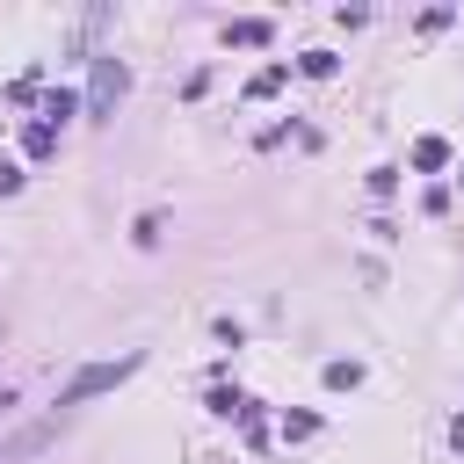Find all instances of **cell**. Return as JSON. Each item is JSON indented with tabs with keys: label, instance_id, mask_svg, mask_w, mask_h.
<instances>
[{
	"label": "cell",
	"instance_id": "1",
	"mask_svg": "<svg viewBox=\"0 0 464 464\" xmlns=\"http://www.w3.org/2000/svg\"><path fill=\"white\" fill-rule=\"evenodd\" d=\"M130 370H138V355H116V362H87V370H72V377H65L58 406H80V399H94V392H116Z\"/></svg>",
	"mask_w": 464,
	"mask_h": 464
},
{
	"label": "cell",
	"instance_id": "2",
	"mask_svg": "<svg viewBox=\"0 0 464 464\" xmlns=\"http://www.w3.org/2000/svg\"><path fill=\"white\" fill-rule=\"evenodd\" d=\"M123 87H130V72H123L116 58H94V94H87V116H94V123H109V109L123 102Z\"/></svg>",
	"mask_w": 464,
	"mask_h": 464
},
{
	"label": "cell",
	"instance_id": "3",
	"mask_svg": "<svg viewBox=\"0 0 464 464\" xmlns=\"http://www.w3.org/2000/svg\"><path fill=\"white\" fill-rule=\"evenodd\" d=\"M232 44H268V22H232Z\"/></svg>",
	"mask_w": 464,
	"mask_h": 464
},
{
	"label": "cell",
	"instance_id": "5",
	"mask_svg": "<svg viewBox=\"0 0 464 464\" xmlns=\"http://www.w3.org/2000/svg\"><path fill=\"white\" fill-rule=\"evenodd\" d=\"M457 450H464V420H457Z\"/></svg>",
	"mask_w": 464,
	"mask_h": 464
},
{
	"label": "cell",
	"instance_id": "4",
	"mask_svg": "<svg viewBox=\"0 0 464 464\" xmlns=\"http://www.w3.org/2000/svg\"><path fill=\"white\" fill-rule=\"evenodd\" d=\"M7 188H22V167H7V160H0V196H7Z\"/></svg>",
	"mask_w": 464,
	"mask_h": 464
}]
</instances>
